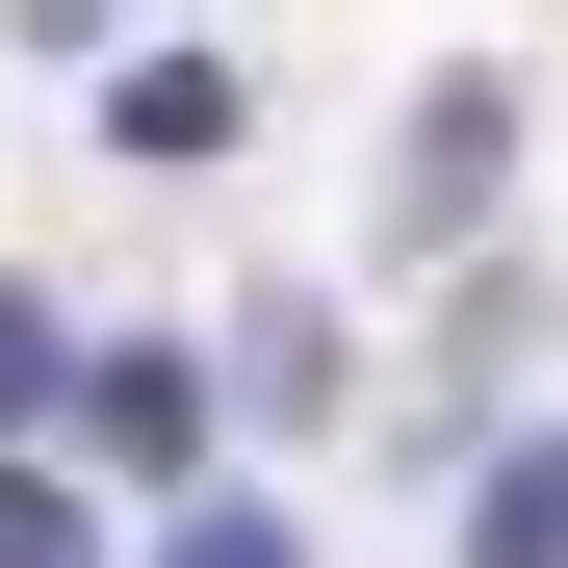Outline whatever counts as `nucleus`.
I'll return each mask as SVG.
<instances>
[{
	"label": "nucleus",
	"mask_w": 568,
	"mask_h": 568,
	"mask_svg": "<svg viewBox=\"0 0 568 568\" xmlns=\"http://www.w3.org/2000/svg\"><path fill=\"white\" fill-rule=\"evenodd\" d=\"M0 568H78V491H27V465H0Z\"/></svg>",
	"instance_id": "5"
},
{
	"label": "nucleus",
	"mask_w": 568,
	"mask_h": 568,
	"mask_svg": "<svg viewBox=\"0 0 568 568\" xmlns=\"http://www.w3.org/2000/svg\"><path fill=\"white\" fill-rule=\"evenodd\" d=\"M78 439H104V465H181L207 388H181V362H78Z\"/></svg>",
	"instance_id": "2"
},
{
	"label": "nucleus",
	"mask_w": 568,
	"mask_h": 568,
	"mask_svg": "<svg viewBox=\"0 0 568 568\" xmlns=\"http://www.w3.org/2000/svg\"><path fill=\"white\" fill-rule=\"evenodd\" d=\"M155 568H311V542H284L258 491H181V542H155Z\"/></svg>",
	"instance_id": "3"
},
{
	"label": "nucleus",
	"mask_w": 568,
	"mask_h": 568,
	"mask_svg": "<svg viewBox=\"0 0 568 568\" xmlns=\"http://www.w3.org/2000/svg\"><path fill=\"white\" fill-rule=\"evenodd\" d=\"M465 568H568V439H491V491H465Z\"/></svg>",
	"instance_id": "1"
},
{
	"label": "nucleus",
	"mask_w": 568,
	"mask_h": 568,
	"mask_svg": "<svg viewBox=\"0 0 568 568\" xmlns=\"http://www.w3.org/2000/svg\"><path fill=\"white\" fill-rule=\"evenodd\" d=\"M52 388H78V336L27 311V284H0V414H52Z\"/></svg>",
	"instance_id": "4"
}]
</instances>
